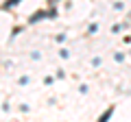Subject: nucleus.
Wrapping results in <instances>:
<instances>
[{
	"mask_svg": "<svg viewBox=\"0 0 131 122\" xmlns=\"http://www.w3.org/2000/svg\"><path fill=\"white\" fill-rule=\"evenodd\" d=\"M112 113H114V107H109L107 111H105L103 116H101V120H98V122H107V120H109V116H112Z\"/></svg>",
	"mask_w": 131,
	"mask_h": 122,
	"instance_id": "nucleus-1",
	"label": "nucleus"
},
{
	"mask_svg": "<svg viewBox=\"0 0 131 122\" xmlns=\"http://www.w3.org/2000/svg\"><path fill=\"white\" fill-rule=\"evenodd\" d=\"M42 18H46V13H44V11H39V13H35L31 18V22H37V20H42Z\"/></svg>",
	"mask_w": 131,
	"mask_h": 122,
	"instance_id": "nucleus-2",
	"label": "nucleus"
}]
</instances>
